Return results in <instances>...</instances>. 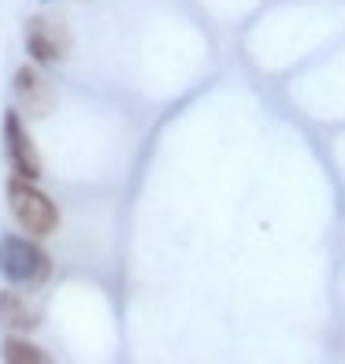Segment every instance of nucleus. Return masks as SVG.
<instances>
[{
	"label": "nucleus",
	"instance_id": "1",
	"mask_svg": "<svg viewBox=\"0 0 345 364\" xmlns=\"http://www.w3.org/2000/svg\"><path fill=\"white\" fill-rule=\"evenodd\" d=\"M4 197H8V212H11L15 227L26 230V235L48 238V235L60 227V208H56L53 197L38 186V182L11 175V178L4 182Z\"/></svg>",
	"mask_w": 345,
	"mask_h": 364
},
{
	"label": "nucleus",
	"instance_id": "2",
	"mask_svg": "<svg viewBox=\"0 0 345 364\" xmlns=\"http://www.w3.org/2000/svg\"><path fill=\"white\" fill-rule=\"evenodd\" d=\"M53 272V260L34 235H0V275L15 287H38Z\"/></svg>",
	"mask_w": 345,
	"mask_h": 364
},
{
	"label": "nucleus",
	"instance_id": "3",
	"mask_svg": "<svg viewBox=\"0 0 345 364\" xmlns=\"http://www.w3.org/2000/svg\"><path fill=\"white\" fill-rule=\"evenodd\" d=\"M23 41H26V53L34 63L41 68H56L60 60L71 56V30L63 26V19L56 15H30L26 26H23Z\"/></svg>",
	"mask_w": 345,
	"mask_h": 364
},
{
	"label": "nucleus",
	"instance_id": "4",
	"mask_svg": "<svg viewBox=\"0 0 345 364\" xmlns=\"http://www.w3.org/2000/svg\"><path fill=\"white\" fill-rule=\"evenodd\" d=\"M4 156L11 164V175L30 178V182H38L45 175L41 153H38L34 138H30V130L23 127V112L19 108H8L4 112Z\"/></svg>",
	"mask_w": 345,
	"mask_h": 364
},
{
	"label": "nucleus",
	"instance_id": "5",
	"mask_svg": "<svg viewBox=\"0 0 345 364\" xmlns=\"http://www.w3.org/2000/svg\"><path fill=\"white\" fill-rule=\"evenodd\" d=\"M11 93H15V108L30 115V119H45L56 108V90L41 71V63H23L11 78Z\"/></svg>",
	"mask_w": 345,
	"mask_h": 364
},
{
	"label": "nucleus",
	"instance_id": "6",
	"mask_svg": "<svg viewBox=\"0 0 345 364\" xmlns=\"http://www.w3.org/2000/svg\"><path fill=\"white\" fill-rule=\"evenodd\" d=\"M41 323L38 309L30 305V297L8 283V290H0V331H8V335H30Z\"/></svg>",
	"mask_w": 345,
	"mask_h": 364
},
{
	"label": "nucleus",
	"instance_id": "7",
	"mask_svg": "<svg viewBox=\"0 0 345 364\" xmlns=\"http://www.w3.org/2000/svg\"><path fill=\"white\" fill-rule=\"evenodd\" d=\"M0 360H8V364H48V350H41V346L30 342L26 335H8L0 342Z\"/></svg>",
	"mask_w": 345,
	"mask_h": 364
},
{
	"label": "nucleus",
	"instance_id": "8",
	"mask_svg": "<svg viewBox=\"0 0 345 364\" xmlns=\"http://www.w3.org/2000/svg\"><path fill=\"white\" fill-rule=\"evenodd\" d=\"M41 4H48V0H41Z\"/></svg>",
	"mask_w": 345,
	"mask_h": 364
}]
</instances>
